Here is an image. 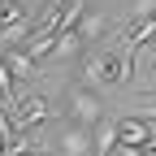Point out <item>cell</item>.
<instances>
[{"instance_id":"cell-1","label":"cell","mask_w":156,"mask_h":156,"mask_svg":"<svg viewBox=\"0 0 156 156\" xmlns=\"http://www.w3.org/2000/svg\"><path fill=\"white\" fill-rule=\"evenodd\" d=\"M78 74H83V83L91 87H122L130 83V74H134V52L130 48H95L87 52L83 61H78Z\"/></svg>"},{"instance_id":"cell-2","label":"cell","mask_w":156,"mask_h":156,"mask_svg":"<svg viewBox=\"0 0 156 156\" xmlns=\"http://www.w3.org/2000/svg\"><path fill=\"white\" fill-rule=\"evenodd\" d=\"M61 117H65V122H78V126H95L100 117H108L104 95L95 91L91 83H65V95H61Z\"/></svg>"},{"instance_id":"cell-3","label":"cell","mask_w":156,"mask_h":156,"mask_svg":"<svg viewBox=\"0 0 156 156\" xmlns=\"http://www.w3.org/2000/svg\"><path fill=\"white\" fill-rule=\"evenodd\" d=\"M9 117H13V130L35 134L39 126H48L52 117H61V104H52L48 95H17L9 104Z\"/></svg>"},{"instance_id":"cell-4","label":"cell","mask_w":156,"mask_h":156,"mask_svg":"<svg viewBox=\"0 0 156 156\" xmlns=\"http://www.w3.org/2000/svg\"><path fill=\"white\" fill-rule=\"evenodd\" d=\"M74 30H78V39H83V48H87V52H95V48H100V39H108L117 26H113V17H108L100 5H87Z\"/></svg>"},{"instance_id":"cell-5","label":"cell","mask_w":156,"mask_h":156,"mask_svg":"<svg viewBox=\"0 0 156 156\" xmlns=\"http://www.w3.org/2000/svg\"><path fill=\"white\" fill-rule=\"evenodd\" d=\"M52 156H95V134L91 126H78V122H65L61 139H56V152Z\"/></svg>"},{"instance_id":"cell-6","label":"cell","mask_w":156,"mask_h":156,"mask_svg":"<svg viewBox=\"0 0 156 156\" xmlns=\"http://www.w3.org/2000/svg\"><path fill=\"white\" fill-rule=\"evenodd\" d=\"M152 139V126H147V117L139 113H130V117H117V147H143Z\"/></svg>"},{"instance_id":"cell-7","label":"cell","mask_w":156,"mask_h":156,"mask_svg":"<svg viewBox=\"0 0 156 156\" xmlns=\"http://www.w3.org/2000/svg\"><path fill=\"white\" fill-rule=\"evenodd\" d=\"M0 56H5V65H9V74L17 78V83H35L39 61H30V56H26V48H0Z\"/></svg>"},{"instance_id":"cell-8","label":"cell","mask_w":156,"mask_h":156,"mask_svg":"<svg viewBox=\"0 0 156 156\" xmlns=\"http://www.w3.org/2000/svg\"><path fill=\"white\" fill-rule=\"evenodd\" d=\"M87 48H83V39H78V30H61L56 35V48H52V61H83Z\"/></svg>"},{"instance_id":"cell-9","label":"cell","mask_w":156,"mask_h":156,"mask_svg":"<svg viewBox=\"0 0 156 156\" xmlns=\"http://www.w3.org/2000/svg\"><path fill=\"white\" fill-rule=\"evenodd\" d=\"M91 134H95V156H113V147H117V117H100L91 126Z\"/></svg>"},{"instance_id":"cell-10","label":"cell","mask_w":156,"mask_h":156,"mask_svg":"<svg viewBox=\"0 0 156 156\" xmlns=\"http://www.w3.org/2000/svg\"><path fill=\"white\" fill-rule=\"evenodd\" d=\"M134 108H139V117H156V91H139Z\"/></svg>"},{"instance_id":"cell-11","label":"cell","mask_w":156,"mask_h":156,"mask_svg":"<svg viewBox=\"0 0 156 156\" xmlns=\"http://www.w3.org/2000/svg\"><path fill=\"white\" fill-rule=\"evenodd\" d=\"M113 156H143V147H113Z\"/></svg>"},{"instance_id":"cell-12","label":"cell","mask_w":156,"mask_h":156,"mask_svg":"<svg viewBox=\"0 0 156 156\" xmlns=\"http://www.w3.org/2000/svg\"><path fill=\"white\" fill-rule=\"evenodd\" d=\"M143 156H156V134H152L147 143H143Z\"/></svg>"},{"instance_id":"cell-13","label":"cell","mask_w":156,"mask_h":156,"mask_svg":"<svg viewBox=\"0 0 156 156\" xmlns=\"http://www.w3.org/2000/svg\"><path fill=\"white\" fill-rule=\"evenodd\" d=\"M0 156H9V139H5V134H0Z\"/></svg>"},{"instance_id":"cell-14","label":"cell","mask_w":156,"mask_h":156,"mask_svg":"<svg viewBox=\"0 0 156 156\" xmlns=\"http://www.w3.org/2000/svg\"><path fill=\"white\" fill-rule=\"evenodd\" d=\"M152 69H156V52H152Z\"/></svg>"}]
</instances>
